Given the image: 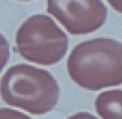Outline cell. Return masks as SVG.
<instances>
[{
  "label": "cell",
  "instance_id": "obj_1",
  "mask_svg": "<svg viewBox=\"0 0 122 119\" xmlns=\"http://www.w3.org/2000/svg\"><path fill=\"white\" fill-rule=\"evenodd\" d=\"M70 78L87 91H100L122 83V43L96 38L79 43L67 59Z\"/></svg>",
  "mask_w": 122,
  "mask_h": 119
},
{
  "label": "cell",
  "instance_id": "obj_2",
  "mask_svg": "<svg viewBox=\"0 0 122 119\" xmlns=\"http://www.w3.org/2000/svg\"><path fill=\"white\" fill-rule=\"evenodd\" d=\"M59 86L50 72L29 64L9 67L0 80V95L7 105L42 115L55 108Z\"/></svg>",
  "mask_w": 122,
  "mask_h": 119
},
{
  "label": "cell",
  "instance_id": "obj_3",
  "mask_svg": "<svg viewBox=\"0 0 122 119\" xmlns=\"http://www.w3.org/2000/svg\"><path fill=\"white\" fill-rule=\"evenodd\" d=\"M18 53L40 65L58 63L67 52L66 34L45 14H35L22 22L15 35Z\"/></svg>",
  "mask_w": 122,
  "mask_h": 119
},
{
  "label": "cell",
  "instance_id": "obj_4",
  "mask_svg": "<svg viewBox=\"0 0 122 119\" xmlns=\"http://www.w3.org/2000/svg\"><path fill=\"white\" fill-rule=\"evenodd\" d=\"M47 11L71 35L96 32L108 12L102 0H47Z\"/></svg>",
  "mask_w": 122,
  "mask_h": 119
},
{
  "label": "cell",
  "instance_id": "obj_5",
  "mask_svg": "<svg viewBox=\"0 0 122 119\" xmlns=\"http://www.w3.org/2000/svg\"><path fill=\"white\" fill-rule=\"evenodd\" d=\"M95 109L102 119H122V90H110L99 94Z\"/></svg>",
  "mask_w": 122,
  "mask_h": 119
},
{
  "label": "cell",
  "instance_id": "obj_6",
  "mask_svg": "<svg viewBox=\"0 0 122 119\" xmlns=\"http://www.w3.org/2000/svg\"><path fill=\"white\" fill-rule=\"evenodd\" d=\"M9 59V44L6 38L0 34V72Z\"/></svg>",
  "mask_w": 122,
  "mask_h": 119
},
{
  "label": "cell",
  "instance_id": "obj_7",
  "mask_svg": "<svg viewBox=\"0 0 122 119\" xmlns=\"http://www.w3.org/2000/svg\"><path fill=\"white\" fill-rule=\"evenodd\" d=\"M0 119H33L28 115L9 108H0Z\"/></svg>",
  "mask_w": 122,
  "mask_h": 119
},
{
  "label": "cell",
  "instance_id": "obj_8",
  "mask_svg": "<svg viewBox=\"0 0 122 119\" xmlns=\"http://www.w3.org/2000/svg\"><path fill=\"white\" fill-rule=\"evenodd\" d=\"M67 119H98L96 116L92 115L90 113H86V112H78L76 114L71 115L70 117H68Z\"/></svg>",
  "mask_w": 122,
  "mask_h": 119
},
{
  "label": "cell",
  "instance_id": "obj_9",
  "mask_svg": "<svg viewBox=\"0 0 122 119\" xmlns=\"http://www.w3.org/2000/svg\"><path fill=\"white\" fill-rule=\"evenodd\" d=\"M107 2L116 11L122 13V0H107Z\"/></svg>",
  "mask_w": 122,
  "mask_h": 119
},
{
  "label": "cell",
  "instance_id": "obj_10",
  "mask_svg": "<svg viewBox=\"0 0 122 119\" xmlns=\"http://www.w3.org/2000/svg\"><path fill=\"white\" fill-rule=\"evenodd\" d=\"M20 1H30V0H20Z\"/></svg>",
  "mask_w": 122,
  "mask_h": 119
}]
</instances>
